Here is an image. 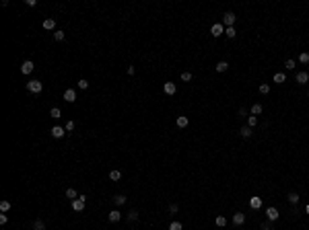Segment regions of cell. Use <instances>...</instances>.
I'll return each instance as SVG.
<instances>
[{"label": "cell", "instance_id": "9c48e42d", "mask_svg": "<svg viewBox=\"0 0 309 230\" xmlns=\"http://www.w3.org/2000/svg\"><path fill=\"white\" fill-rule=\"evenodd\" d=\"M243 222H245V214H243V212H235V214H233V224L241 226Z\"/></svg>", "mask_w": 309, "mask_h": 230}, {"label": "cell", "instance_id": "ab89813d", "mask_svg": "<svg viewBox=\"0 0 309 230\" xmlns=\"http://www.w3.org/2000/svg\"><path fill=\"white\" fill-rule=\"evenodd\" d=\"M182 80H183V82H188V80H192V74H190V72H183V74H182Z\"/></svg>", "mask_w": 309, "mask_h": 230}, {"label": "cell", "instance_id": "f1b7e54d", "mask_svg": "<svg viewBox=\"0 0 309 230\" xmlns=\"http://www.w3.org/2000/svg\"><path fill=\"white\" fill-rule=\"evenodd\" d=\"M49 115H52V117H54V119H60V117H62V111H60L58 107H54V109H52V111H49Z\"/></svg>", "mask_w": 309, "mask_h": 230}, {"label": "cell", "instance_id": "8fae6325", "mask_svg": "<svg viewBox=\"0 0 309 230\" xmlns=\"http://www.w3.org/2000/svg\"><path fill=\"white\" fill-rule=\"evenodd\" d=\"M250 208L251 210H260L262 208V197H250Z\"/></svg>", "mask_w": 309, "mask_h": 230}, {"label": "cell", "instance_id": "b9f144b4", "mask_svg": "<svg viewBox=\"0 0 309 230\" xmlns=\"http://www.w3.org/2000/svg\"><path fill=\"white\" fill-rule=\"evenodd\" d=\"M25 4H27V6H35L37 2H35V0H25Z\"/></svg>", "mask_w": 309, "mask_h": 230}, {"label": "cell", "instance_id": "3957f363", "mask_svg": "<svg viewBox=\"0 0 309 230\" xmlns=\"http://www.w3.org/2000/svg\"><path fill=\"white\" fill-rule=\"evenodd\" d=\"M85 201H87V197H85V195H79V199L72 201V210H74V212H83V210H85Z\"/></svg>", "mask_w": 309, "mask_h": 230}, {"label": "cell", "instance_id": "5b68a950", "mask_svg": "<svg viewBox=\"0 0 309 230\" xmlns=\"http://www.w3.org/2000/svg\"><path fill=\"white\" fill-rule=\"evenodd\" d=\"M266 218H268V222H276L280 218V214H278L276 208H268V210H266Z\"/></svg>", "mask_w": 309, "mask_h": 230}, {"label": "cell", "instance_id": "8d00e7d4", "mask_svg": "<svg viewBox=\"0 0 309 230\" xmlns=\"http://www.w3.org/2000/svg\"><path fill=\"white\" fill-rule=\"evenodd\" d=\"M260 93H262V95H268V93H270V86H268L266 82H264V84H260Z\"/></svg>", "mask_w": 309, "mask_h": 230}, {"label": "cell", "instance_id": "ac0fdd59", "mask_svg": "<svg viewBox=\"0 0 309 230\" xmlns=\"http://www.w3.org/2000/svg\"><path fill=\"white\" fill-rule=\"evenodd\" d=\"M285 80H286L285 72H276V74H274V82H276V84H282Z\"/></svg>", "mask_w": 309, "mask_h": 230}, {"label": "cell", "instance_id": "7c38bea8", "mask_svg": "<svg viewBox=\"0 0 309 230\" xmlns=\"http://www.w3.org/2000/svg\"><path fill=\"white\" fill-rule=\"evenodd\" d=\"M41 25H44L45 31H54V29H56V19H45Z\"/></svg>", "mask_w": 309, "mask_h": 230}, {"label": "cell", "instance_id": "4fadbf2b", "mask_svg": "<svg viewBox=\"0 0 309 230\" xmlns=\"http://www.w3.org/2000/svg\"><path fill=\"white\" fill-rule=\"evenodd\" d=\"M107 218H109V222H120V220H122V212H120V210H113V212H109Z\"/></svg>", "mask_w": 309, "mask_h": 230}, {"label": "cell", "instance_id": "603a6c76", "mask_svg": "<svg viewBox=\"0 0 309 230\" xmlns=\"http://www.w3.org/2000/svg\"><path fill=\"white\" fill-rule=\"evenodd\" d=\"M128 220H130V222H136L138 220V210H130V212H128Z\"/></svg>", "mask_w": 309, "mask_h": 230}, {"label": "cell", "instance_id": "74e56055", "mask_svg": "<svg viewBox=\"0 0 309 230\" xmlns=\"http://www.w3.org/2000/svg\"><path fill=\"white\" fill-rule=\"evenodd\" d=\"M285 68L286 70H293L295 68V60H286V62H285Z\"/></svg>", "mask_w": 309, "mask_h": 230}, {"label": "cell", "instance_id": "e0dca14e", "mask_svg": "<svg viewBox=\"0 0 309 230\" xmlns=\"http://www.w3.org/2000/svg\"><path fill=\"white\" fill-rule=\"evenodd\" d=\"M241 136H243V138H250L251 136V134H254V127H250V125H245V127H241Z\"/></svg>", "mask_w": 309, "mask_h": 230}, {"label": "cell", "instance_id": "1f68e13d", "mask_svg": "<svg viewBox=\"0 0 309 230\" xmlns=\"http://www.w3.org/2000/svg\"><path fill=\"white\" fill-rule=\"evenodd\" d=\"M299 62L301 64H309V54H307V51H303V54L299 56Z\"/></svg>", "mask_w": 309, "mask_h": 230}, {"label": "cell", "instance_id": "f35d334b", "mask_svg": "<svg viewBox=\"0 0 309 230\" xmlns=\"http://www.w3.org/2000/svg\"><path fill=\"white\" fill-rule=\"evenodd\" d=\"M169 212H171V214H177V212H179V206H177V203H171V206H169Z\"/></svg>", "mask_w": 309, "mask_h": 230}, {"label": "cell", "instance_id": "6da1fadb", "mask_svg": "<svg viewBox=\"0 0 309 230\" xmlns=\"http://www.w3.org/2000/svg\"><path fill=\"white\" fill-rule=\"evenodd\" d=\"M41 88H44V82H41V80H29V82H27V91H29V93H41Z\"/></svg>", "mask_w": 309, "mask_h": 230}, {"label": "cell", "instance_id": "7a4b0ae2", "mask_svg": "<svg viewBox=\"0 0 309 230\" xmlns=\"http://www.w3.org/2000/svg\"><path fill=\"white\" fill-rule=\"evenodd\" d=\"M295 82H297V84H307V82H309V72H307V70H301V72H297V76H295Z\"/></svg>", "mask_w": 309, "mask_h": 230}, {"label": "cell", "instance_id": "4316f807", "mask_svg": "<svg viewBox=\"0 0 309 230\" xmlns=\"http://www.w3.org/2000/svg\"><path fill=\"white\" fill-rule=\"evenodd\" d=\"M260 113H262V105H260V103H255L254 107H251V115H255V117H258Z\"/></svg>", "mask_w": 309, "mask_h": 230}, {"label": "cell", "instance_id": "9a60e30c", "mask_svg": "<svg viewBox=\"0 0 309 230\" xmlns=\"http://www.w3.org/2000/svg\"><path fill=\"white\" fill-rule=\"evenodd\" d=\"M113 203H116V206H124V203H126V195H122V193L113 195Z\"/></svg>", "mask_w": 309, "mask_h": 230}, {"label": "cell", "instance_id": "e575fe53", "mask_svg": "<svg viewBox=\"0 0 309 230\" xmlns=\"http://www.w3.org/2000/svg\"><path fill=\"white\" fill-rule=\"evenodd\" d=\"M79 88H80V91H85V88H89V80L80 78V80H79Z\"/></svg>", "mask_w": 309, "mask_h": 230}, {"label": "cell", "instance_id": "4dcf8cb0", "mask_svg": "<svg viewBox=\"0 0 309 230\" xmlns=\"http://www.w3.org/2000/svg\"><path fill=\"white\" fill-rule=\"evenodd\" d=\"M216 226H219V228H223V226H227V218L225 216H219V218H216Z\"/></svg>", "mask_w": 309, "mask_h": 230}, {"label": "cell", "instance_id": "484cf974", "mask_svg": "<svg viewBox=\"0 0 309 230\" xmlns=\"http://www.w3.org/2000/svg\"><path fill=\"white\" fill-rule=\"evenodd\" d=\"M109 179H111V181H120V179H122V173L120 171H111L109 173Z\"/></svg>", "mask_w": 309, "mask_h": 230}, {"label": "cell", "instance_id": "d4e9b609", "mask_svg": "<svg viewBox=\"0 0 309 230\" xmlns=\"http://www.w3.org/2000/svg\"><path fill=\"white\" fill-rule=\"evenodd\" d=\"M64 37H66V35H64V31H62V29L54 31V39H56V41H64Z\"/></svg>", "mask_w": 309, "mask_h": 230}, {"label": "cell", "instance_id": "f546056e", "mask_svg": "<svg viewBox=\"0 0 309 230\" xmlns=\"http://www.w3.org/2000/svg\"><path fill=\"white\" fill-rule=\"evenodd\" d=\"M66 197H68V199H79V195H76V191L74 189H66Z\"/></svg>", "mask_w": 309, "mask_h": 230}, {"label": "cell", "instance_id": "7bdbcfd3", "mask_svg": "<svg viewBox=\"0 0 309 230\" xmlns=\"http://www.w3.org/2000/svg\"><path fill=\"white\" fill-rule=\"evenodd\" d=\"M305 212H307V214H309V203H307V206H305Z\"/></svg>", "mask_w": 309, "mask_h": 230}, {"label": "cell", "instance_id": "2e32d148", "mask_svg": "<svg viewBox=\"0 0 309 230\" xmlns=\"http://www.w3.org/2000/svg\"><path fill=\"white\" fill-rule=\"evenodd\" d=\"M188 123H190V119H188L186 115H179V117H177V127H188Z\"/></svg>", "mask_w": 309, "mask_h": 230}, {"label": "cell", "instance_id": "ba28073f", "mask_svg": "<svg viewBox=\"0 0 309 230\" xmlns=\"http://www.w3.org/2000/svg\"><path fill=\"white\" fill-rule=\"evenodd\" d=\"M233 23H235V12H225V17H223V25H227V27H233Z\"/></svg>", "mask_w": 309, "mask_h": 230}, {"label": "cell", "instance_id": "30bf717a", "mask_svg": "<svg viewBox=\"0 0 309 230\" xmlns=\"http://www.w3.org/2000/svg\"><path fill=\"white\" fill-rule=\"evenodd\" d=\"M64 134H66V130H64L62 125H54L52 127V136L54 138H64Z\"/></svg>", "mask_w": 309, "mask_h": 230}, {"label": "cell", "instance_id": "d6986e66", "mask_svg": "<svg viewBox=\"0 0 309 230\" xmlns=\"http://www.w3.org/2000/svg\"><path fill=\"white\" fill-rule=\"evenodd\" d=\"M227 68H229V64L225 60H221V62L216 64V72H227Z\"/></svg>", "mask_w": 309, "mask_h": 230}, {"label": "cell", "instance_id": "d6a6232c", "mask_svg": "<svg viewBox=\"0 0 309 230\" xmlns=\"http://www.w3.org/2000/svg\"><path fill=\"white\" fill-rule=\"evenodd\" d=\"M169 230H183V226L179 224V222H171V224H169Z\"/></svg>", "mask_w": 309, "mask_h": 230}, {"label": "cell", "instance_id": "52a82bcc", "mask_svg": "<svg viewBox=\"0 0 309 230\" xmlns=\"http://www.w3.org/2000/svg\"><path fill=\"white\" fill-rule=\"evenodd\" d=\"M64 101H66V103H74V101H76V91H74V88L64 91Z\"/></svg>", "mask_w": 309, "mask_h": 230}, {"label": "cell", "instance_id": "83f0119b", "mask_svg": "<svg viewBox=\"0 0 309 230\" xmlns=\"http://www.w3.org/2000/svg\"><path fill=\"white\" fill-rule=\"evenodd\" d=\"M8 210H10V201L2 199V201H0V212H8Z\"/></svg>", "mask_w": 309, "mask_h": 230}, {"label": "cell", "instance_id": "277c9868", "mask_svg": "<svg viewBox=\"0 0 309 230\" xmlns=\"http://www.w3.org/2000/svg\"><path fill=\"white\" fill-rule=\"evenodd\" d=\"M33 70H35V64L31 62V60H25V62L21 64V72L23 74H31Z\"/></svg>", "mask_w": 309, "mask_h": 230}, {"label": "cell", "instance_id": "60d3db41", "mask_svg": "<svg viewBox=\"0 0 309 230\" xmlns=\"http://www.w3.org/2000/svg\"><path fill=\"white\" fill-rule=\"evenodd\" d=\"M6 222H8V216H6V214H0V224L4 226Z\"/></svg>", "mask_w": 309, "mask_h": 230}, {"label": "cell", "instance_id": "836d02e7", "mask_svg": "<svg viewBox=\"0 0 309 230\" xmlns=\"http://www.w3.org/2000/svg\"><path fill=\"white\" fill-rule=\"evenodd\" d=\"M260 230H272V222H268V220L262 222V224H260Z\"/></svg>", "mask_w": 309, "mask_h": 230}, {"label": "cell", "instance_id": "cb8c5ba5", "mask_svg": "<svg viewBox=\"0 0 309 230\" xmlns=\"http://www.w3.org/2000/svg\"><path fill=\"white\" fill-rule=\"evenodd\" d=\"M247 125L255 127V125H258V117H255V115H247Z\"/></svg>", "mask_w": 309, "mask_h": 230}, {"label": "cell", "instance_id": "d590c367", "mask_svg": "<svg viewBox=\"0 0 309 230\" xmlns=\"http://www.w3.org/2000/svg\"><path fill=\"white\" fill-rule=\"evenodd\" d=\"M74 127H76V123H74V121H66V125H64V130H66V132H72Z\"/></svg>", "mask_w": 309, "mask_h": 230}, {"label": "cell", "instance_id": "7402d4cb", "mask_svg": "<svg viewBox=\"0 0 309 230\" xmlns=\"http://www.w3.org/2000/svg\"><path fill=\"white\" fill-rule=\"evenodd\" d=\"M225 35H227V37H229V39H233V37H235V35H237L235 27H227V29H225Z\"/></svg>", "mask_w": 309, "mask_h": 230}, {"label": "cell", "instance_id": "5bb4252c", "mask_svg": "<svg viewBox=\"0 0 309 230\" xmlns=\"http://www.w3.org/2000/svg\"><path fill=\"white\" fill-rule=\"evenodd\" d=\"M163 91H165L167 95H175L177 86H175V82H165V86H163Z\"/></svg>", "mask_w": 309, "mask_h": 230}, {"label": "cell", "instance_id": "44dd1931", "mask_svg": "<svg viewBox=\"0 0 309 230\" xmlns=\"http://www.w3.org/2000/svg\"><path fill=\"white\" fill-rule=\"evenodd\" d=\"M33 230H45V222L44 220H35L33 222Z\"/></svg>", "mask_w": 309, "mask_h": 230}, {"label": "cell", "instance_id": "8992f818", "mask_svg": "<svg viewBox=\"0 0 309 230\" xmlns=\"http://www.w3.org/2000/svg\"><path fill=\"white\" fill-rule=\"evenodd\" d=\"M210 31H212L214 37H221V35H225V25H223V23H214Z\"/></svg>", "mask_w": 309, "mask_h": 230}, {"label": "cell", "instance_id": "ffe728a7", "mask_svg": "<svg viewBox=\"0 0 309 230\" xmlns=\"http://www.w3.org/2000/svg\"><path fill=\"white\" fill-rule=\"evenodd\" d=\"M286 199H289V203H293V206H297V203H299V195H297V193H289V197H286Z\"/></svg>", "mask_w": 309, "mask_h": 230}]
</instances>
